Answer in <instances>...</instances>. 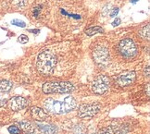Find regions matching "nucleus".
<instances>
[{
  "instance_id": "5701e85b",
  "label": "nucleus",
  "mask_w": 150,
  "mask_h": 134,
  "mask_svg": "<svg viewBox=\"0 0 150 134\" xmlns=\"http://www.w3.org/2000/svg\"><path fill=\"white\" fill-rule=\"evenodd\" d=\"M120 19H119V18H116V20H115L113 22H112V26H118V25H120Z\"/></svg>"
},
{
  "instance_id": "4be33fe9",
  "label": "nucleus",
  "mask_w": 150,
  "mask_h": 134,
  "mask_svg": "<svg viewBox=\"0 0 150 134\" xmlns=\"http://www.w3.org/2000/svg\"><path fill=\"white\" fill-rule=\"evenodd\" d=\"M119 13V8H115L112 9V11L110 12V17H116Z\"/></svg>"
},
{
  "instance_id": "b1692460",
  "label": "nucleus",
  "mask_w": 150,
  "mask_h": 134,
  "mask_svg": "<svg viewBox=\"0 0 150 134\" xmlns=\"http://www.w3.org/2000/svg\"><path fill=\"white\" fill-rule=\"evenodd\" d=\"M39 11H40V8H34V10H33V16L37 17L38 14H39Z\"/></svg>"
},
{
  "instance_id": "9b49d317",
  "label": "nucleus",
  "mask_w": 150,
  "mask_h": 134,
  "mask_svg": "<svg viewBox=\"0 0 150 134\" xmlns=\"http://www.w3.org/2000/svg\"><path fill=\"white\" fill-rule=\"evenodd\" d=\"M32 118L33 119H35L37 121H47L48 119V114L47 112H45L42 108L37 107V106H33L30 110Z\"/></svg>"
},
{
  "instance_id": "dca6fc26",
  "label": "nucleus",
  "mask_w": 150,
  "mask_h": 134,
  "mask_svg": "<svg viewBox=\"0 0 150 134\" xmlns=\"http://www.w3.org/2000/svg\"><path fill=\"white\" fill-rule=\"evenodd\" d=\"M103 28L99 27V26H95V27H91L87 30H85V33L87 34L88 36H93L96 33H99V32H103Z\"/></svg>"
},
{
  "instance_id": "ddd939ff",
  "label": "nucleus",
  "mask_w": 150,
  "mask_h": 134,
  "mask_svg": "<svg viewBox=\"0 0 150 134\" xmlns=\"http://www.w3.org/2000/svg\"><path fill=\"white\" fill-rule=\"evenodd\" d=\"M98 134H128L124 129H122L120 127L116 126H108L102 129Z\"/></svg>"
},
{
  "instance_id": "2eb2a0df",
  "label": "nucleus",
  "mask_w": 150,
  "mask_h": 134,
  "mask_svg": "<svg viewBox=\"0 0 150 134\" xmlns=\"http://www.w3.org/2000/svg\"><path fill=\"white\" fill-rule=\"evenodd\" d=\"M12 88V83H10L9 80H0V92H8Z\"/></svg>"
},
{
  "instance_id": "9d476101",
  "label": "nucleus",
  "mask_w": 150,
  "mask_h": 134,
  "mask_svg": "<svg viewBox=\"0 0 150 134\" xmlns=\"http://www.w3.org/2000/svg\"><path fill=\"white\" fill-rule=\"evenodd\" d=\"M19 125L24 134H43L37 129V127L33 126L30 121L22 120L19 122Z\"/></svg>"
},
{
  "instance_id": "f257e3e1",
  "label": "nucleus",
  "mask_w": 150,
  "mask_h": 134,
  "mask_svg": "<svg viewBox=\"0 0 150 134\" xmlns=\"http://www.w3.org/2000/svg\"><path fill=\"white\" fill-rule=\"evenodd\" d=\"M76 101L71 95L64 97L62 100H56V99L53 98H48L44 102V107L47 112L57 115L67 114L71 112L76 108Z\"/></svg>"
},
{
  "instance_id": "393cba45",
  "label": "nucleus",
  "mask_w": 150,
  "mask_h": 134,
  "mask_svg": "<svg viewBox=\"0 0 150 134\" xmlns=\"http://www.w3.org/2000/svg\"><path fill=\"white\" fill-rule=\"evenodd\" d=\"M145 76H146V77L149 76V67H148V66H147V67L146 68V69H145Z\"/></svg>"
},
{
  "instance_id": "1a4fd4ad",
  "label": "nucleus",
  "mask_w": 150,
  "mask_h": 134,
  "mask_svg": "<svg viewBox=\"0 0 150 134\" xmlns=\"http://www.w3.org/2000/svg\"><path fill=\"white\" fill-rule=\"evenodd\" d=\"M8 106L12 111H20L28 106V100L22 96H14L8 101Z\"/></svg>"
},
{
  "instance_id": "aec40b11",
  "label": "nucleus",
  "mask_w": 150,
  "mask_h": 134,
  "mask_svg": "<svg viewBox=\"0 0 150 134\" xmlns=\"http://www.w3.org/2000/svg\"><path fill=\"white\" fill-rule=\"evenodd\" d=\"M13 25H16V26H20V27H25V23L24 21L22 20H13L11 21Z\"/></svg>"
},
{
  "instance_id": "39448f33",
  "label": "nucleus",
  "mask_w": 150,
  "mask_h": 134,
  "mask_svg": "<svg viewBox=\"0 0 150 134\" xmlns=\"http://www.w3.org/2000/svg\"><path fill=\"white\" fill-rule=\"evenodd\" d=\"M110 88V79L106 75L97 76L92 83V92L96 95H104Z\"/></svg>"
},
{
  "instance_id": "f8f14e48",
  "label": "nucleus",
  "mask_w": 150,
  "mask_h": 134,
  "mask_svg": "<svg viewBox=\"0 0 150 134\" xmlns=\"http://www.w3.org/2000/svg\"><path fill=\"white\" fill-rule=\"evenodd\" d=\"M36 127L43 134H57V129L55 125L47 124L42 122V123H37Z\"/></svg>"
},
{
  "instance_id": "412c9836",
  "label": "nucleus",
  "mask_w": 150,
  "mask_h": 134,
  "mask_svg": "<svg viewBox=\"0 0 150 134\" xmlns=\"http://www.w3.org/2000/svg\"><path fill=\"white\" fill-rule=\"evenodd\" d=\"M18 41L21 43V44H26L28 41H29V38L27 35H24V34H21V35L19 36V39Z\"/></svg>"
},
{
  "instance_id": "a878e982",
  "label": "nucleus",
  "mask_w": 150,
  "mask_h": 134,
  "mask_svg": "<svg viewBox=\"0 0 150 134\" xmlns=\"http://www.w3.org/2000/svg\"><path fill=\"white\" fill-rule=\"evenodd\" d=\"M6 103H7V100H2V101H0V106H4Z\"/></svg>"
},
{
  "instance_id": "4468645a",
  "label": "nucleus",
  "mask_w": 150,
  "mask_h": 134,
  "mask_svg": "<svg viewBox=\"0 0 150 134\" xmlns=\"http://www.w3.org/2000/svg\"><path fill=\"white\" fill-rule=\"evenodd\" d=\"M139 36L144 40H149V37H150V25L149 24L144 26L139 31Z\"/></svg>"
},
{
  "instance_id": "6e6552de",
  "label": "nucleus",
  "mask_w": 150,
  "mask_h": 134,
  "mask_svg": "<svg viewBox=\"0 0 150 134\" xmlns=\"http://www.w3.org/2000/svg\"><path fill=\"white\" fill-rule=\"evenodd\" d=\"M135 79H136L135 72L132 71H128L120 73L117 78V81L119 85L123 87V86H129L132 84L135 81Z\"/></svg>"
},
{
  "instance_id": "f3484780",
  "label": "nucleus",
  "mask_w": 150,
  "mask_h": 134,
  "mask_svg": "<svg viewBox=\"0 0 150 134\" xmlns=\"http://www.w3.org/2000/svg\"><path fill=\"white\" fill-rule=\"evenodd\" d=\"M10 3L12 4L14 7L18 8H23L27 5V0H9Z\"/></svg>"
},
{
  "instance_id": "0eeeda50",
  "label": "nucleus",
  "mask_w": 150,
  "mask_h": 134,
  "mask_svg": "<svg viewBox=\"0 0 150 134\" xmlns=\"http://www.w3.org/2000/svg\"><path fill=\"white\" fill-rule=\"evenodd\" d=\"M93 57L97 65L106 67L109 62V52L105 46L98 45L93 50Z\"/></svg>"
},
{
  "instance_id": "20e7f679",
  "label": "nucleus",
  "mask_w": 150,
  "mask_h": 134,
  "mask_svg": "<svg viewBox=\"0 0 150 134\" xmlns=\"http://www.w3.org/2000/svg\"><path fill=\"white\" fill-rule=\"evenodd\" d=\"M119 51L120 55L127 59H132L136 56L138 50L134 42L130 38H126L120 41L119 44Z\"/></svg>"
},
{
  "instance_id": "bb28decb",
  "label": "nucleus",
  "mask_w": 150,
  "mask_h": 134,
  "mask_svg": "<svg viewBox=\"0 0 150 134\" xmlns=\"http://www.w3.org/2000/svg\"><path fill=\"white\" fill-rule=\"evenodd\" d=\"M146 94H147V96H149V84H147L146 86Z\"/></svg>"
},
{
  "instance_id": "6ab92c4d",
  "label": "nucleus",
  "mask_w": 150,
  "mask_h": 134,
  "mask_svg": "<svg viewBox=\"0 0 150 134\" xmlns=\"http://www.w3.org/2000/svg\"><path fill=\"white\" fill-rule=\"evenodd\" d=\"M74 134H85L83 129L81 126H76L74 128V130H73Z\"/></svg>"
},
{
  "instance_id": "a211bd4d",
  "label": "nucleus",
  "mask_w": 150,
  "mask_h": 134,
  "mask_svg": "<svg viewBox=\"0 0 150 134\" xmlns=\"http://www.w3.org/2000/svg\"><path fill=\"white\" fill-rule=\"evenodd\" d=\"M8 130L10 134H19L20 133V129L16 126H9L8 128Z\"/></svg>"
},
{
  "instance_id": "423d86ee",
  "label": "nucleus",
  "mask_w": 150,
  "mask_h": 134,
  "mask_svg": "<svg viewBox=\"0 0 150 134\" xmlns=\"http://www.w3.org/2000/svg\"><path fill=\"white\" fill-rule=\"evenodd\" d=\"M101 106L99 103H91V104H83L79 107L78 116L81 118H92L96 116L100 111Z\"/></svg>"
},
{
  "instance_id": "7ed1b4c3",
  "label": "nucleus",
  "mask_w": 150,
  "mask_h": 134,
  "mask_svg": "<svg viewBox=\"0 0 150 134\" xmlns=\"http://www.w3.org/2000/svg\"><path fill=\"white\" fill-rule=\"evenodd\" d=\"M74 91V86L69 81H48L43 85L45 94H69Z\"/></svg>"
},
{
  "instance_id": "f03ea898",
  "label": "nucleus",
  "mask_w": 150,
  "mask_h": 134,
  "mask_svg": "<svg viewBox=\"0 0 150 134\" xmlns=\"http://www.w3.org/2000/svg\"><path fill=\"white\" fill-rule=\"evenodd\" d=\"M57 65V57L49 51L41 52L37 57L36 68L43 75H49L54 71Z\"/></svg>"
}]
</instances>
